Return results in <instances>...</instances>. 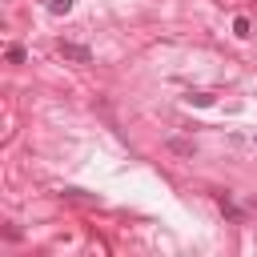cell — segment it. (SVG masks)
Returning a JSON list of instances; mask_svg holds the SVG:
<instances>
[{
    "mask_svg": "<svg viewBox=\"0 0 257 257\" xmlns=\"http://www.w3.org/2000/svg\"><path fill=\"white\" fill-rule=\"evenodd\" d=\"M60 56H64V60H76V64H88V60H92V52H88L84 44H76V40H60Z\"/></svg>",
    "mask_w": 257,
    "mask_h": 257,
    "instance_id": "obj_1",
    "label": "cell"
},
{
    "mask_svg": "<svg viewBox=\"0 0 257 257\" xmlns=\"http://www.w3.org/2000/svg\"><path fill=\"white\" fill-rule=\"evenodd\" d=\"M68 8H72V0H52V4H48V12H52V16H64Z\"/></svg>",
    "mask_w": 257,
    "mask_h": 257,
    "instance_id": "obj_2",
    "label": "cell"
},
{
    "mask_svg": "<svg viewBox=\"0 0 257 257\" xmlns=\"http://www.w3.org/2000/svg\"><path fill=\"white\" fill-rule=\"evenodd\" d=\"M233 32H237V36H249V20L237 16V20H233Z\"/></svg>",
    "mask_w": 257,
    "mask_h": 257,
    "instance_id": "obj_3",
    "label": "cell"
},
{
    "mask_svg": "<svg viewBox=\"0 0 257 257\" xmlns=\"http://www.w3.org/2000/svg\"><path fill=\"white\" fill-rule=\"evenodd\" d=\"M8 60H12V64H20V60H24V48H16V44H12V48H8Z\"/></svg>",
    "mask_w": 257,
    "mask_h": 257,
    "instance_id": "obj_4",
    "label": "cell"
}]
</instances>
